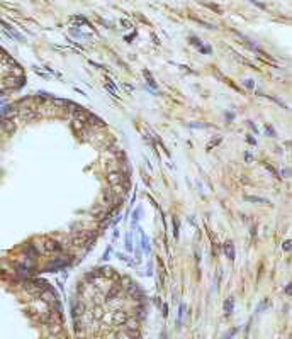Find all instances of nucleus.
<instances>
[{
	"instance_id": "1",
	"label": "nucleus",
	"mask_w": 292,
	"mask_h": 339,
	"mask_svg": "<svg viewBox=\"0 0 292 339\" xmlns=\"http://www.w3.org/2000/svg\"><path fill=\"white\" fill-rule=\"evenodd\" d=\"M224 253L229 256V259H234V251H233V244H231V243H228V244L224 246Z\"/></svg>"
},
{
	"instance_id": "2",
	"label": "nucleus",
	"mask_w": 292,
	"mask_h": 339,
	"mask_svg": "<svg viewBox=\"0 0 292 339\" xmlns=\"http://www.w3.org/2000/svg\"><path fill=\"white\" fill-rule=\"evenodd\" d=\"M109 180H110V183H117V182L121 183V175H119V173H117V175H110Z\"/></svg>"
},
{
	"instance_id": "3",
	"label": "nucleus",
	"mask_w": 292,
	"mask_h": 339,
	"mask_svg": "<svg viewBox=\"0 0 292 339\" xmlns=\"http://www.w3.org/2000/svg\"><path fill=\"white\" fill-rule=\"evenodd\" d=\"M289 246H290V243H289V241H287V243H285V244H284V249H285V251H289V249H290V248H289Z\"/></svg>"
}]
</instances>
